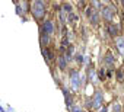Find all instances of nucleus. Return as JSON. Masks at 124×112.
Here are the masks:
<instances>
[{
  "label": "nucleus",
  "mask_w": 124,
  "mask_h": 112,
  "mask_svg": "<svg viewBox=\"0 0 124 112\" xmlns=\"http://www.w3.org/2000/svg\"><path fill=\"white\" fill-rule=\"evenodd\" d=\"M31 12H32V15L35 16V19H41V18H44V15H45V5H44L42 2H35V3H32Z\"/></svg>",
  "instance_id": "f257e3e1"
},
{
  "label": "nucleus",
  "mask_w": 124,
  "mask_h": 112,
  "mask_svg": "<svg viewBox=\"0 0 124 112\" xmlns=\"http://www.w3.org/2000/svg\"><path fill=\"white\" fill-rule=\"evenodd\" d=\"M112 109H114L115 112H121V106H120V103H118V102H117V103H114Z\"/></svg>",
  "instance_id": "2eb2a0df"
},
{
  "label": "nucleus",
  "mask_w": 124,
  "mask_h": 112,
  "mask_svg": "<svg viewBox=\"0 0 124 112\" xmlns=\"http://www.w3.org/2000/svg\"><path fill=\"white\" fill-rule=\"evenodd\" d=\"M105 63H107L108 66H112V64H114V57H112L109 52L107 54V57H105Z\"/></svg>",
  "instance_id": "9b49d317"
},
{
  "label": "nucleus",
  "mask_w": 124,
  "mask_h": 112,
  "mask_svg": "<svg viewBox=\"0 0 124 112\" xmlns=\"http://www.w3.org/2000/svg\"><path fill=\"white\" fill-rule=\"evenodd\" d=\"M76 58H78V63H80V64L83 63V55H82V54H80V55H78Z\"/></svg>",
  "instance_id": "f3484780"
},
{
  "label": "nucleus",
  "mask_w": 124,
  "mask_h": 112,
  "mask_svg": "<svg viewBox=\"0 0 124 112\" xmlns=\"http://www.w3.org/2000/svg\"><path fill=\"white\" fill-rule=\"evenodd\" d=\"M99 79H101V80H104V79H105V73H104V69H101V70H99Z\"/></svg>",
  "instance_id": "dca6fc26"
},
{
  "label": "nucleus",
  "mask_w": 124,
  "mask_h": 112,
  "mask_svg": "<svg viewBox=\"0 0 124 112\" xmlns=\"http://www.w3.org/2000/svg\"><path fill=\"white\" fill-rule=\"evenodd\" d=\"M93 76H95V71H93V69L91 67V69L88 70V77H89V82H93Z\"/></svg>",
  "instance_id": "f8f14e48"
},
{
  "label": "nucleus",
  "mask_w": 124,
  "mask_h": 112,
  "mask_svg": "<svg viewBox=\"0 0 124 112\" xmlns=\"http://www.w3.org/2000/svg\"><path fill=\"white\" fill-rule=\"evenodd\" d=\"M107 29H108V34H109L111 36H117V35H118V26H117V25H114V23H108Z\"/></svg>",
  "instance_id": "0eeeda50"
},
{
  "label": "nucleus",
  "mask_w": 124,
  "mask_h": 112,
  "mask_svg": "<svg viewBox=\"0 0 124 112\" xmlns=\"http://www.w3.org/2000/svg\"><path fill=\"white\" fill-rule=\"evenodd\" d=\"M41 32L47 34L48 36H50V35H53V32H54V28H53V23H51V21H45V22H44V25H42V28H41Z\"/></svg>",
  "instance_id": "39448f33"
},
{
  "label": "nucleus",
  "mask_w": 124,
  "mask_h": 112,
  "mask_svg": "<svg viewBox=\"0 0 124 112\" xmlns=\"http://www.w3.org/2000/svg\"><path fill=\"white\" fill-rule=\"evenodd\" d=\"M48 44H50V36L47 35V34H44V32H41V45H42V48H48Z\"/></svg>",
  "instance_id": "1a4fd4ad"
},
{
  "label": "nucleus",
  "mask_w": 124,
  "mask_h": 112,
  "mask_svg": "<svg viewBox=\"0 0 124 112\" xmlns=\"http://www.w3.org/2000/svg\"><path fill=\"white\" fill-rule=\"evenodd\" d=\"M114 15H115V10L112 9V7H109V6H104L102 7V18L105 19V21H111L112 18H114Z\"/></svg>",
  "instance_id": "f03ea898"
},
{
  "label": "nucleus",
  "mask_w": 124,
  "mask_h": 112,
  "mask_svg": "<svg viewBox=\"0 0 124 112\" xmlns=\"http://www.w3.org/2000/svg\"><path fill=\"white\" fill-rule=\"evenodd\" d=\"M70 82H72L73 89H79V86H80V79H79V73H78L76 70H72V71H70Z\"/></svg>",
  "instance_id": "7ed1b4c3"
},
{
  "label": "nucleus",
  "mask_w": 124,
  "mask_h": 112,
  "mask_svg": "<svg viewBox=\"0 0 124 112\" xmlns=\"http://www.w3.org/2000/svg\"><path fill=\"white\" fill-rule=\"evenodd\" d=\"M58 67H60V70H66V67H67V60H66L64 55H60V57H58Z\"/></svg>",
  "instance_id": "6e6552de"
},
{
  "label": "nucleus",
  "mask_w": 124,
  "mask_h": 112,
  "mask_svg": "<svg viewBox=\"0 0 124 112\" xmlns=\"http://www.w3.org/2000/svg\"><path fill=\"white\" fill-rule=\"evenodd\" d=\"M123 77H124V71H123V69H121V70H118V73H117V79H118V80H123Z\"/></svg>",
  "instance_id": "4468645a"
},
{
  "label": "nucleus",
  "mask_w": 124,
  "mask_h": 112,
  "mask_svg": "<svg viewBox=\"0 0 124 112\" xmlns=\"http://www.w3.org/2000/svg\"><path fill=\"white\" fill-rule=\"evenodd\" d=\"M86 15H88V18L91 19V22H92L93 25H98V23H99V16H98V12H96V10L88 9V10H86Z\"/></svg>",
  "instance_id": "20e7f679"
},
{
  "label": "nucleus",
  "mask_w": 124,
  "mask_h": 112,
  "mask_svg": "<svg viewBox=\"0 0 124 112\" xmlns=\"http://www.w3.org/2000/svg\"><path fill=\"white\" fill-rule=\"evenodd\" d=\"M72 112H83V109H82V106L76 105V106H72Z\"/></svg>",
  "instance_id": "ddd939ff"
},
{
  "label": "nucleus",
  "mask_w": 124,
  "mask_h": 112,
  "mask_svg": "<svg viewBox=\"0 0 124 112\" xmlns=\"http://www.w3.org/2000/svg\"><path fill=\"white\" fill-rule=\"evenodd\" d=\"M92 102H93V108H99L101 103H102V93L101 92H96V95L93 96Z\"/></svg>",
  "instance_id": "423d86ee"
},
{
  "label": "nucleus",
  "mask_w": 124,
  "mask_h": 112,
  "mask_svg": "<svg viewBox=\"0 0 124 112\" xmlns=\"http://www.w3.org/2000/svg\"><path fill=\"white\" fill-rule=\"evenodd\" d=\"M73 51H75V47H73V45H69V47L66 48V60H72Z\"/></svg>",
  "instance_id": "9d476101"
}]
</instances>
